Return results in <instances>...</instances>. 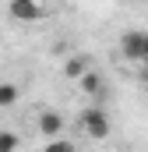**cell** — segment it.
Returning a JSON list of instances; mask_svg holds the SVG:
<instances>
[{
    "label": "cell",
    "mask_w": 148,
    "mask_h": 152,
    "mask_svg": "<svg viewBox=\"0 0 148 152\" xmlns=\"http://www.w3.org/2000/svg\"><path fill=\"white\" fill-rule=\"evenodd\" d=\"M42 152H74V145H71V142H64V138H49Z\"/></svg>",
    "instance_id": "cell-9"
},
{
    "label": "cell",
    "mask_w": 148,
    "mask_h": 152,
    "mask_svg": "<svg viewBox=\"0 0 148 152\" xmlns=\"http://www.w3.org/2000/svg\"><path fill=\"white\" fill-rule=\"evenodd\" d=\"M81 131L88 134V138H95V142H106L110 138V117L102 106H88V110H81Z\"/></svg>",
    "instance_id": "cell-1"
},
{
    "label": "cell",
    "mask_w": 148,
    "mask_h": 152,
    "mask_svg": "<svg viewBox=\"0 0 148 152\" xmlns=\"http://www.w3.org/2000/svg\"><path fill=\"white\" fill-rule=\"evenodd\" d=\"M145 36L148 32H141V28L123 32L120 36V57L131 60V64H145Z\"/></svg>",
    "instance_id": "cell-2"
},
{
    "label": "cell",
    "mask_w": 148,
    "mask_h": 152,
    "mask_svg": "<svg viewBox=\"0 0 148 152\" xmlns=\"http://www.w3.org/2000/svg\"><path fill=\"white\" fill-rule=\"evenodd\" d=\"M120 4H131V0H120Z\"/></svg>",
    "instance_id": "cell-12"
},
{
    "label": "cell",
    "mask_w": 148,
    "mask_h": 152,
    "mask_svg": "<svg viewBox=\"0 0 148 152\" xmlns=\"http://www.w3.org/2000/svg\"><path fill=\"white\" fill-rule=\"evenodd\" d=\"M64 75L74 78V81H81V78L88 75V57H85V53H74V57H67V60H64Z\"/></svg>",
    "instance_id": "cell-5"
},
{
    "label": "cell",
    "mask_w": 148,
    "mask_h": 152,
    "mask_svg": "<svg viewBox=\"0 0 148 152\" xmlns=\"http://www.w3.org/2000/svg\"><path fill=\"white\" fill-rule=\"evenodd\" d=\"M7 14L14 21H42L46 18V11H42L39 0H11L7 4Z\"/></svg>",
    "instance_id": "cell-3"
},
{
    "label": "cell",
    "mask_w": 148,
    "mask_h": 152,
    "mask_svg": "<svg viewBox=\"0 0 148 152\" xmlns=\"http://www.w3.org/2000/svg\"><path fill=\"white\" fill-rule=\"evenodd\" d=\"M39 134L42 138H60L64 134V117L57 110H42L39 113Z\"/></svg>",
    "instance_id": "cell-4"
},
{
    "label": "cell",
    "mask_w": 148,
    "mask_h": 152,
    "mask_svg": "<svg viewBox=\"0 0 148 152\" xmlns=\"http://www.w3.org/2000/svg\"><path fill=\"white\" fill-rule=\"evenodd\" d=\"M14 103H18V85L0 81V110H7V106H14Z\"/></svg>",
    "instance_id": "cell-7"
},
{
    "label": "cell",
    "mask_w": 148,
    "mask_h": 152,
    "mask_svg": "<svg viewBox=\"0 0 148 152\" xmlns=\"http://www.w3.org/2000/svg\"><path fill=\"white\" fill-rule=\"evenodd\" d=\"M18 134L14 131H0V152H18Z\"/></svg>",
    "instance_id": "cell-8"
},
{
    "label": "cell",
    "mask_w": 148,
    "mask_h": 152,
    "mask_svg": "<svg viewBox=\"0 0 148 152\" xmlns=\"http://www.w3.org/2000/svg\"><path fill=\"white\" fill-rule=\"evenodd\" d=\"M145 81H148V67H145Z\"/></svg>",
    "instance_id": "cell-11"
},
{
    "label": "cell",
    "mask_w": 148,
    "mask_h": 152,
    "mask_svg": "<svg viewBox=\"0 0 148 152\" xmlns=\"http://www.w3.org/2000/svg\"><path fill=\"white\" fill-rule=\"evenodd\" d=\"M81 88H85L88 96H95V99H102V92H106V85H102V78L95 75V71H88V75L81 78Z\"/></svg>",
    "instance_id": "cell-6"
},
{
    "label": "cell",
    "mask_w": 148,
    "mask_h": 152,
    "mask_svg": "<svg viewBox=\"0 0 148 152\" xmlns=\"http://www.w3.org/2000/svg\"><path fill=\"white\" fill-rule=\"evenodd\" d=\"M145 64H148V36H145Z\"/></svg>",
    "instance_id": "cell-10"
}]
</instances>
